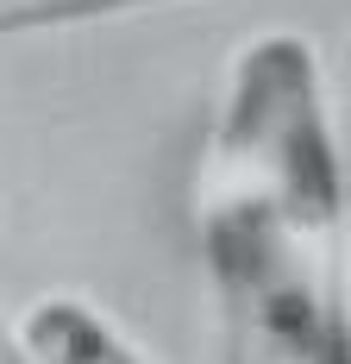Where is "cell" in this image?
Here are the masks:
<instances>
[{
  "label": "cell",
  "instance_id": "1",
  "mask_svg": "<svg viewBox=\"0 0 351 364\" xmlns=\"http://www.w3.org/2000/svg\"><path fill=\"white\" fill-rule=\"evenodd\" d=\"M339 232L345 188L314 50L264 32L232 63L201 176L220 364H351Z\"/></svg>",
  "mask_w": 351,
  "mask_h": 364
},
{
  "label": "cell",
  "instance_id": "2",
  "mask_svg": "<svg viewBox=\"0 0 351 364\" xmlns=\"http://www.w3.org/2000/svg\"><path fill=\"white\" fill-rule=\"evenodd\" d=\"M19 352L32 364H144L119 333L107 327L101 314L75 295H38L32 308L19 314Z\"/></svg>",
  "mask_w": 351,
  "mask_h": 364
},
{
  "label": "cell",
  "instance_id": "3",
  "mask_svg": "<svg viewBox=\"0 0 351 364\" xmlns=\"http://www.w3.org/2000/svg\"><path fill=\"white\" fill-rule=\"evenodd\" d=\"M157 0H0L6 32H50V26H82V19H107V13H139Z\"/></svg>",
  "mask_w": 351,
  "mask_h": 364
},
{
  "label": "cell",
  "instance_id": "4",
  "mask_svg": "<svg viewBox=\"0 0 351 364\" xmlns=\"http://www.w3.org/2000/svg\"><path fill=\"white\" fill-rule=\"evenodd\" d=\"M0 364H32L26 352H19V339H13V333H6V352H0Z\"/></svg>",
  "mask_w": 351,
  "mask_h": 364
}]
</instances>
